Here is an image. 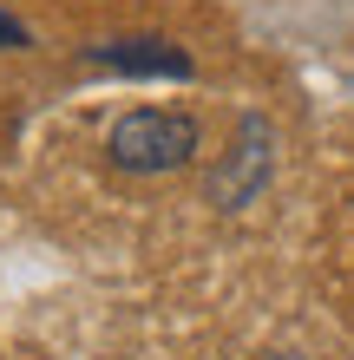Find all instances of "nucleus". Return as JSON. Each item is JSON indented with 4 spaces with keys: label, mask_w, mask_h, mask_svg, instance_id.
<instances>
[{
    "label": "nucleus",
    "mask_w": 354,
    "mask_h": 360,
    "mask_svg": "<svg viewBox=\"0 0 354 360\" xmlns=\"http://www.w3.org/2000/svg\"><path fill=\"white\" fill-rule=\"evenodd\" d=\"M269 360H296V354H269Z\"/></svg>",
    "instance_id": "39448f33"
},
{
    "label": "nucleus",
    "mask_w": 354,
    "mask_h": 360,
    "mask_svg": "<svg viewBox=\"0 0 354 360\" xmlns=\"http://www.w3.org/2000/svg\"><path fill=\"white\" fill-rule=\"evenodd\" d=\"M86 59L106 66V72H125V79H191V53L171 46V39H158V33L106 39V46H92Z\"/></svg>",
    "instance_id": "f03ea898"
},
{
    "label": "nucleus",
    "mask_w": 354,
    "mask_h": 360,
    "mask_svg": "<svg viewBox=\"0 0 354 360\" xmlns=\"http://www.w3.org/2000/svg\"><path fill=\"white\" fill-rule=\"evenodd\" d=\"M269 124L263 118H249L243 131H236V151H230V164L210 177V197H217V210H243L249 197L263 190V177H269Z\"/></svg>",
    "instance_id": "7ed1b4c3"
},
{
    "label": "nucleus",
    "mask_w": 354,
    "mask_h": 360,
    "mask_svg": "<svg viewBox=\"0 0 354 360\" xmlns=\"http://www.w3.org/2000/svg\"><path fill=\"white\" fill-rule=\"evenodd\" d=\"M106 151L118 171H138V177H158V171H177V164L197 158V118L184 112H158V105H144V112H125L112 124Z\"/></svg>",
    "instance_id": "f257e3e1"
},
{
    "label": "nucleus",
    "mask_w": 354,
    "mask_h": 360,
    "mask_svg": "<svg viewBox=\"0 0 354 360\" xmlns=\"http://www.w3.org/2000/svg\"><path fill=\"white\" fill-rule=\"evenodd\" d=\"M0 46H27V27H20L13 13H0Z\"/></svg>",
    "instance_id": "20e7f679"
}]
</instances>
